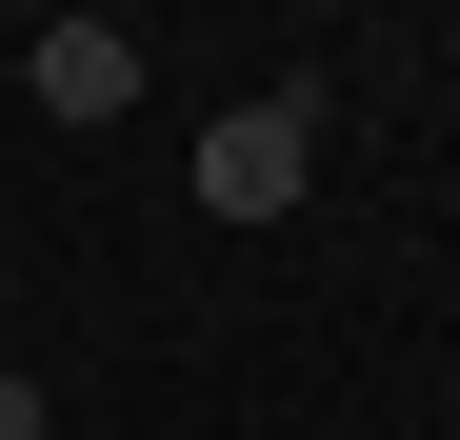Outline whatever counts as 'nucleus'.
I'll return each mask as SVG.
<instances>
[{
    "mask_svg": "<svg viewBox=\"0 0 460 440\" xmlns=\"http://www.w3.org/2000/svg\"><path fill=\"white\" fill-rule=\"evenodd\" d=\"M140 101V40L120 21H40V120H120Z\"/></svg>",
    "mask_w": 460,
    "mask_h": 440,
    "instance_id": "2",
    "label": "nucleus"
},
{
    "mask_svg": "<svg viewBox=\"0 0 460 440\" xmlns=\"http://www.w3.org/2000/svg\"><path fill=\"white\" fill-rule=\"evenodd\" d=\"M300 161H321V101H241V120L200 140V200H220V220H280Z\"/></svg>",
    "mask_w": 460,
    "mask_h": 440,
    "instance_id": "1",
    "label": "nucleus"
},
{
    "mask_svg": "<svg viewBox=\"0 0 460 440\" xmlns=\"http://www.w3.org/2000/svg\"><path fill=\"white\" fill-rule=\"evenodd\" d=\"M0 440H40V381H0Z\"/></svg>",
    "mask_w": 460,
    "mask_h": 440,
    "instance_id": "3",
    "label": "nucleus"
}]
</instances>
